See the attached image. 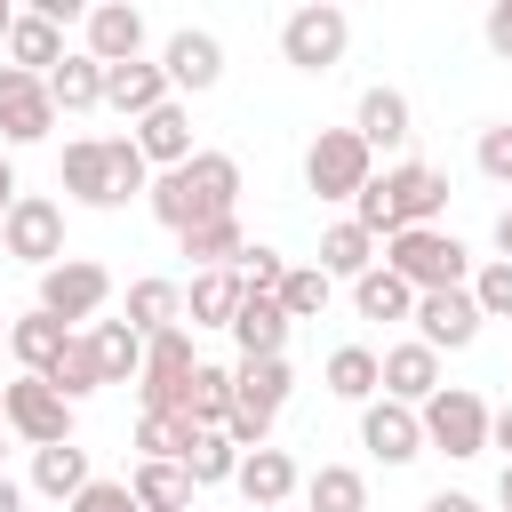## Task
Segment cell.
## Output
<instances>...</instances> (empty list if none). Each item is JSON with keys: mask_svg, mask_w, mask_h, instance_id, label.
<instances>
[{"mask_svg": "<svg viewBox=\"0 0 512 512\" xmlns=\"http://www.w3.org/2000/svg\"><path fill=\"white\" fill-rule=\"evenodd\" d=\"M144 208L168 224V232H192V224H216V216H240V160L232 152H192L184 168L152 176Z\"/></svg>", "mask_w": 512, "mask_h": 512, "instance_id": "obj_1", "label": "cell"}, {"mask_svg": "<svg viewBox=\"0 0 512 512\" xmlns=\"http://www.w3.org/2000/svg\"><path fill=\"white\" fill-rule=\"evenodd\" d=\"M440 208H448V176H440L432 160H400V168H384V176L360 184L352 224H360L368 240H392V232H424V224H440Z\"/></svg>", "mask_w": 512, "mask_h": 512, "instance_id": "obj_2", "label": "cell"}, {"mask_svg": "<svg viewBox=\"0 0 512 512\" xmlns=\"http://www.w3.org/2000/svg\"><path fill=\"white\" fill-rule=\"evenodd\" d=\"M376 264L400 272L416 296H432V288H464V280H472V248H464L456 232H440V224H424V232H392Z\"/></svg>", "mask_w": 512, "mask_h": 512, "instance_id": "obj_3", "label": "cell"}, {"mask_svg": "<svg viewBox=\"0 0 512 512\" xmlns=\"http://www.w3.org/2000/svg\"><path fill=\"white\" fill-rule=\"evenodd\" d=\"M344 48H352V16H344L336 0H304V8L280 16V56H288L296 72H336Z\"/></svg>", "mask_w": 512, "mask_h": 512, "instance_id": "obj_4", "label": "cell"}, {"mask_svg": "<svg viewBox=\"0 0 512 512\" xmlns=\"http://www.w3.org/2000/svg\"><path fill=\"white\" fill-rule=\"evenodd\" d=\"M0 424L24 448H64L72 440V400L48 376H16V384H0Z\"/></svg>", "mask_w": 512, "mask_h": 512, "instance_id": "obj_5", "label": "cell"}, {"mask_svg": "<svg viewBox=\"0 0 512 512\" xmlns=\"http://www.w3.org/2000/svg\"><path fill=\"white\" fill-rule=\"evenodd\" d=\"M368 176H376V152H368L352 128H320V136L304 144V192H320V200H360Z\"/></svg>", "mask_w": 512, "mask_h": 512, "instance_id": "obj_6", "label": "cell"}, {"mask_svg": "<svg viewBox=\"0 0 512 512\" xmlns=\"http://www.w3.org/2000/svg\"><path fill=\"white\" fill-rule=\"evenodd\" d=\"M416 424H424V448H440V456H480L488 448V400L472 384H440L416 408Z\"/></svg>", "mask_w": 512, "mask_h": 512, "instance_id": "obj_7", "label": "cell"}, {"mask_svg": "<svg viewBox=\"0 0 512 512\" xmlns=\"http://www.w3.org/2000/svg\"><path fill=\"white\" fill-rule=\"evenodd\" d=\"M0 248H8L16 264H32V272L64 264V200H48V192H16V208L0 216Z\"/></svg>", "mask_w": 512, "mask_h": 512, "instance_id": "obj_8", "label": "cell"}, {"mask_svg": "<svg viewBox=\"0 0 512 512\" xmlns=\"http://www.w3.org/2000/svg\"><path fill=\"white\" fill-rule=\"evenodd\" d=\"M104 304H112V272H104L96 256H64V264L40 272V312H48V320L80 328V320H96Z\"/></svg>", "mask_w": 512, "mask_h": 512, "instance_id": "obj_9", "label": "cell"}, {"mask_svg": "<svg viewBox=\"0 0 512 512\" xmlns=\"http://www.w3.org/2000/svg\"><path fill=\"white\" fill-rule=\"evenodd\" d=\"M416 344L424 352H464L472 336H480V304H472V288H432V296H416Z\"/></svg>", "mask_w": 512, "mask_h": 512, "instance_id": "obj_10", "label": "cell"}, {"mask_svg": "<svg viewBox=\"0 0 512 512\" xmlns=\"http://www.w3.org/2000/svg\"><path fill=\"white\" fill-rule=\"evenodd\" d=\"M80 32H88V56H96L104 72L144 56V8H136V0H96V8L80 16Z\"/></svg>", "mask_w": 512, "mask_h": 512, "instance_id": "obj_11", "label": "cell"}, {"mask_svg": "<svg viewBox=\"0 0 512 512\" xmlns=\"http://www.w3.org/2000/svg\"><path fill=\"white\" fill-rule=\"evenodd\" d=\"M160 72H168V88L176 96H208L216 80H224V40L216 32H168V48H160Z\"/></svg>", "mask_w": 512, "mask_h": 512, "instance_id": "obj_12", "label": "cell"}, {"mask_svg": "<svg viewBox=\"0 0 512 512\" xmlns=\"http://www.w3.org/2000/svg\"><path fill=\"white\" fill-rule=\"evenodd\" d=\"M56 128V104H48V80H32V72H16V64H0V136L8 144H40Z\"/></svg>", "mask_w": 512, "mask_h": 512, "instance_id": "obj_13", "label": "cell"}, {"mask_svg": "<svg viewBox=\"0 0 512 512\" xmlns=\"http://www.w3.org/2000/svg\"><path fill=\"white\" fill-rule=\"evenodd\" d=\"M376 400H400V408H424L432 392H440V352H424L416 336L408 344H392V352H376Z\"/></svg>", "mask_w": 512, "mask_h": 512, "instance_id": "obj_14", "label": "cell"}, {"mask_svg": "<svg viewBox=\"0 0 512 512\" xmlns=\"http://www.w3.org/2000/svg\"><path fill=\"white\" fill-rule=\"evenodd\" d=\"M360 448H368L376 464H416V456H424V424H416V408H400V400H368V408H360Z\"/></svg>", "mask_w": 512, "mask_h": 512, "instance_id": "obj_15", "label": "cell"}, {"mask_svg": "<svg viewBox=\"0 0 512 512\" xmlns=\"http://www.w3.org/2000/svg\"><path fill=\"white\" fill-rule=\"evenodd\" d=\"M352 136L368 144V152H400L408 136H416V112H408V96L400 88H360V104H352Z\"/></svg>", "mask_w": 512, "mask_h": 512, "instance_id": "obj_16", "label": "cell"}, {"mask_svg": "<svg viewBox=\"0 0 512 512\" xmlns=\"http://www.w3.org/2000/svg\"><path fill=\"white\" fill-rule=\"evenodd\" d=\"M136 152H144V168H160V176L184 168V160L200 152V144H192V104L168 96L160 112H144V120H136Z\"/></svg>", "mask_w": 512, "mask_h": 512, "instance_id": "obj_17", "label": "cell"}, {"mask_svg": "<svg viewBox=\"0 0 512 512\" xmlns=\"http://www.w3.org/2000/svg\"><path fill=\"white\" fill-rule=\"evenodd\" d=\"M232 488H240L256 512H280V504L304 488V472H296V456H288V448H248V456H240V472H232Z\"/></svg>", "mask_w": 512, "mask_h": 512, "instance_id": "obj_18", "label": "cell"}, {"mask_svg": "<svg viewBox=\"0 0 512 512\" xmlns=\"http://www.w3.org/2000/svg\"><path fill=\"white\" fill-rule=\"evenodd\" d=\"M80 328H64V320H48L40 304L24 312V320H8V360L24 368V376H48L56 360H64V344H72Z\"/></svg>", "mask_w": 512, "mask_h": 512, "instance_id": "obj_19", "label": "cell"}, {"mask_svg": "<svg viewBox=\"0 0 512 512\" xmlns=\"http://www.w3.org/2000/svg\"><path fill=\"white\" fill-rule=\"evenodd\" d=\"M176 88H168V72L152 64V56H136V64H112L104 72V104L112 112H128V120H144V112H160Z\"/></svg>", "mask_w": 512, "mask_h": 512, "instance_id": "obj_20", "label": "cell"}, {"mask_svg": "<svg viewBox=\"0 0 512 512\" xmlns=\"http://www.w3.org/2000/svg\"><path fill=\"white\" fill-rule=\"evenodd\" d=\"M56 184H64V200H80V208H112L104 136H72V144H64V168H56Z\"/></svg>", "mask_w": 512, "mask_h": 512, "instance_id": "obj_21", "label": "cell"}, {"mask_svg": "<svg viewBox=\"0 0 512 512\" xmlns=\"http://www.w3.org/2000/svg\"><path fill=\"white\" fill-rule=\"evenodd\" d=\"M232 344H240V360H288V312H280L272 296H240Z\"/></svg>", "mask_w": 512, "mask_h": 512, "instance_id": "obj_22", "label": "cell"}, {"mask_svg": "<svg viewBox=\"0 0 512 512\" xmlns=\"http://www.w3.org/2000/svg\"><path fill=\"white\" fill-rule=\"evenodd\" d=\"M120 320L152 344L160 328H184V288H176V280H160V272H152V280H128V312H120Z\"/></svg>", "mask_w": 512, "mask_h": 512, "instance_id": "obj_23", "label": "cell"}, {"mask_svg": "<svg viewBox=\"0 0 512 512\" xmlns=\"http://www.w3.org/2000/svg\"><path fill=\"white\" fill-rule=\"evenodd\" d=\"M8 64H16V72H32V80H48V72L64 64V32H56L48 16L16 8V32H8Z\"/></svg>", "mask_w": 512, "mask_h": 512, "instance_id": "obj_24", "label": "cell"}, {"mask_svg": "<svg viewBox=\"0 0 512 512\" xmlns=\"http://www.w3.org/2000/svg\"><path fill=\"white\" fill-rule=\"evenodd\" d=\"M48 104L56 112H96L104 104V64L88 48H64V64L48 72Z\"/></svg>", "mask_w": 512, "mask_h": 512, "instance_id": "obj_25", "label": "cell"}, {"mask_svg": "<svg viewBox=\"0 0 512 512\" xmlns=\"http://www.w3.org/2000/svg\"><path fill=\"white\" fill-rule=\"evenodd\" d=\"M240 272H192V288H184V328H232V312H240Z\"/></svg>", "mask_w": 512, "mask_h": 512, "instance_id": "obj_26", "label": "cell"}, {"mask_svg": "<svg viewBox=\"0 0 512 512\" xmlns=\"http://www.w3.org/2000/svg\"><path fill=\"white\" fill-rule=\"evenodd\" d=\"M80 336L96 344V368H104V384H136V376H144V336H136L128 320H88Z\"/></svg>", "mask_w": 512, "mask_h": 512, "instance_id": "obj_27", "label": "cell"}, {"mask_svg": "<svg viewBox=\"0 0 512 512\" xmlns=\"http://www.w3.org/2000/svg\"><path fill=\"white\" fill-rule=\"evenodd\" d=\"M88 480H96V472H88V448H80V440H64V448H32V488H40V496L72 504Z\"/></svg>", "mask_w": 512, "mask_h": 512, "instance_id": "obj_28", "label": "cell"}, {"mask_svg": "<svg viewBox=\"0 0 512 512\" xmlns=\"http://www.w3.org/2000/svg\"><path fill=\"white\" fill-rule=\"evenodd\" d=\"M176 248H184L200 272H232V264H240V248H248V232H240V216H216V224L176 232Z\"/></svg>", "mask_w": 512, "mask_h": 512, "instance_id": "obj_29", "label": "cell"}, {"mask_svg": "<svg viewBox=\"0 0 512 512\" xmlns=\"http://www.w3.org/2000/svg\"><path fill=\"white\" fill-rule=\"evenodd\" d=\"M352 304H360V320H408V312H416V288H408L400 272L368 264V272L352 280Z\"/></svg>", "mask_w": 512, "mask_h": 512, "instance_id": "obj_30", "label": "cell"}, {"mask_svg": "<svg viewBox=\"0 0 512 512\" xmlns=\"http://www.w3.org/2000/svg\"><path fill=\"white\" fill-rule=\"evenodd\" d=\"M320 384H328L336 400H360V408L384 392V384H376V352H368V344H336V352H328V368H320Z\"/></svg>", "mask_w": 512, "mask_h": 512, "instance_id": "obj_31", "label": "cell"}, {"mask_svg": "<svg viewBox=\"0 0 512 512\" xmlns=\"http://www.w3.org/2000/svg\"><path fill=\"white\" fill-rule=\"evenodd\" d=\"M184 416H192L200 432H224V416H232V368L200 360V368H192V384H184Z\"/></svg>", "mask_w": 512, "mask_h": 512, "instance_id": "obj_32", "label": "cell"}, {"mask_svg": "<svg viewBox=\"0 0 512 512\" xmlns=\"http://www.w3.org/2000/svg\"><path fill=\"white\" fill-rule=\"evenodd\" d=\"M368 264H376V240H368V232H360L352 216L320 232V272H328V280H360Z\"/></svg>", "mask_w": 512, "mask_h": 512, "instance_id": "obj_33", "label": "cell"}, {"mask_svg": "<svg viewBox=\"0 0 512 512\" xmlns=\"http://www.w3.org/2000/svg\"><path fill=\"white\" fill-rule=\"evenodd\" d=\"M128 496H136L144 512H192V480H184V464H136V472H128Z\"/></svg>", "mask_w": 512, "mask_h": 512, "instance_id": "obj_34", "label": "cell"}, {"mask_svg": "<svg viewBox=\"0 0 512 512\" xmlns=\"http://www.w3.org/2000/svg\"><path fill=\"white\" fill-rule=\"evenodd\" d=\"M304 504L312 512H368V480L352 464H320V472H304Z\"/></svg>", "mask_w": 512, "mask_h": 512, "instance_id": "obj_35", "label": "cell"}, {"mask_svg": "<svg viewBox=\"0 0 512 512\" xmlns=\"http://www.w3.org/2000/svg\"><path fill=\"white\" fill-rule=\"evenodd\" d=\"M200 440V424L192 416H136V464H184V448Z\"/></svg>", "mask_w": 512, "mask_h": 512, "instance_id": "obj_36", "label": "cell"}, {"mask_svg": "<svg viewBox=\"0 0 512 512\" xmlns=\"http://www.w3.org/2000/svg\"><path fill=\"white\" fill-rule=\"evenodd\" d=\"M328 288H336V280H328L320 264H288V280H280V296H272V304H280V312H288V328H296V320H320V312H328Z\"/></svg>", "mask_w": 512, "mask_h": 512, "instance_id": "obj_37", "label": "cell"}, {"mask_svg": "<svg viewBox=\"0 0 512 512\" xmlns=\"http://www.w3.org/2000/svg\"><path fill=\"white\" fill-rule=\"evenodd\" d=\"M104 168H112V208H128V200L152 192V168H144L136 136H104Z\"/></svg>", "mask_w": 512, "mask_h": 512, "instance_id": "obj_38", "label": "cell"}, {"mask_svg": "<svg viewBox=\"0 0 512 512\" xmlns=\"http://www.w3.org/2000/svg\"><path fill=\"white\" fill-rule=\"evenodd\" d=\"M232 472H240V448H232L224 432H200V440L184 448V480H192V488H224Z\"/></svg>", "mask_w": 512, "mask_h": 512, "instance_id": "obj_39", "label": "cell"}, {"mask_svg": "<svg viewBox=\"0 0 512 512\" xmlns=\"http://www.w3.org/2000/svg\"><path fill=\"white\" fill-rule=\"evenodd\" d=\"M48 384H56L64 400H88V392H104V368H96V344H88V336H72V344H64V360L48 368Z\"/></svg>", "mask_w": 512, "mask_h": 512, "instance_id": "obj_40", "label": "cell"}, {"mask_svg": "<svg viewBox=\"0 0 512 512\" xmlns=\"http://www.w3.org/2000/svg\"><path fill=\"white\" fill-rule=\"evenodd\" d=\"M232 272H240V288H248V296H280V280H288V256H280V248H264V240H248Z\"/></svg>", "mask_w": 512, "mask_h": 512, "instance_id": "obj_41", "label": "cell"}, {"mask_svg": "<svg viewBox=\"0 0 512 512\" xmlns=\"http://www.w3.org/2000/svg\"><path fill=\"white\" fill-rule=\"evenodd\" d=\"M464 288H472L480 320H512V264H504V256H488V264H480V272H472Z\"/></svg>", "mask_w": 512, "mask_h": 512, "instance_id": "obj_42", "label": "cell"}, {"mask_svg": "<svg viewBox=\"0 0 512 512\" xmlns=\"http://www.w3.org/2000/svg\"><path fill=\"white\" fill-rule=\"evenodd\" d=\"M480 176H488V184H512V120L480 128Z\"/></svg>", "mask_w": 512, "mask_h": 512, "instance_id": "obj_43", "label": "cell"}, {"mask_svg": "<svg viewBox=\"0 0 512 512\" xmlns=\"http://www.w3.org/2000/svg\"><path fill=\"white\" fill-rule=\"evenodd\" d=\"M64 512H144V504L128 496V480H88V488H80Z\"/></svg>", "mask_w": 512, "mask_h": 512, "instance_id": "obj_44", "label": "cell"}, {"mask_svg": "<svg viewBox=\"0 0 512 512\" xmlns=\"http://www.w3.org/2000/svg\"><path fill=\"white\" fill-rule=\"evenodd\" d=\"M480 32H488V48H496V56H512V0H496Z\"/></svg>", "mask_w": 512, "mask_h": 512, "instance_id": "obj_45", "label": "cell"}, {"mask_svg": "<svg viewBox=\"0 0 512 512\" xmlns=\"http://www.w3.org/2000/svg\"><path fill=\"white\" fill-rule=\"evenodd\" d=\"M488 448H504V464H512V400L488 408Z\"/></svg>", "mask_w": 512, "mask_h": 512, "instance_id": "obj_46", "label": "cell"}, {"mask_svg": "<svg viewBox=\"0 0 512 512\" xmlns=\"http://www.w3.org/2000/svg\"><path fill=\"white\" fill-rule=\"evenodd\" d=\"M424 512H480V496H464V488H440V496H424Z\"/></svg>", "mask_w": 512, "mask_h": 512, "instance_id": "obj_47", "label": "cell"}, {"mask_svg": "<svg viewBox=\"0 0 512 512\" xmlns=\"http://www.w3.org/2000/svg\"><path fill=\"white\" fill-rule=\"evenodd\" d=\"M16 192H24V184H16V160H8V152H0V216H8V208H16Z\"/></svg>", "mask_w": 512, "mask_h": 512, "instance_id": "obj_48", "label": "cell"}, {"mask_svg": "<svg viewBox=\"0 0 512 512\" xmlns=\"http://www.w3.org/2000/svg\"><path fill=\"white\" fill-rule=\"evenodd\" d=\"M496 256L512 264V208H496Z\"/></svg>", "mask_w": 512, "mask_h": 512, "instance_id": "obj_49", "label": "cell"}, {"mask_svg": "<svg viewBox=\"0 0 512 512\" xmlns=\"http://www.w3.org/2000/svg\"><path fill=\"white\" fill-rule=\"evenodd\" d=\"M0 512H24V488H16L8 472H0Z\"/></svg>", "mask_w": 512, "mask_h": 512, "instance_id": "obj_50", "label": "cell"}, {"mask_svg": "<svg viewBox=\"0 0 512 512\" xmlns=\"http://www.w3.org/2000/svg\"><path fill=\"white\" fill-rule=\"evenodd\" d=\"M496 504H504V512H512V464H504V472H496Z\"/></svg>", "mask_w": 512, "mask_h": 512, "instance_id": "obj_51", "label": "cell"}, {"mask_svg": "<svg viewBox=\"0 0 512 512\" xmlns=\"http://www.w3.org/2000/svg\"><path fill=\"white\" fill-rule=\"evenodd\" d=\"M8 32H16V8H8V0H0V48H8Z\"/></svg>", "mask_w": 512, "mask_h": 512, "instance_id": "obj_52", "label": "cell"}, {"mask_svg": "<svg viewBox=\"0 0 512 512\" xmlns=\"http://www.w3.org/2000/svg\"><path fill=\"white\" fill-rule=\"evenodd\" d=\"M0 360H8V320H0Z\"/></svg>", "mask_w": 512, "mask_h": 512, "instance_id": "obj_53", "label": "cell"}, {"mask_svg": "<svg viewBox=\"0 0 512 512\" xmlns=\"http://www.w3.org/2000/svg\"><path fill=\"white\" fill-rule=\"evenodd\" d=\"M0 456H8V440H0Z\"/></svg>", "mask_w": 512, "mask_h": 512, "instance_id": "obj_54", "label": "cell"}]
</instances>
